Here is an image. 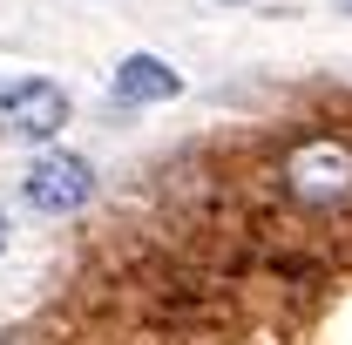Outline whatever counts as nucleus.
I'll use <instances>...</instances> for the list:
<instances>
[{
    "instance_id": "f257e3e1",
    "label": "nucleus",
    "mask_w": 352,
    "mask_h": 345,
    "mask_svg": "<svg viewBox=\"0 0 352 345\" xmlns=\"http://www.w3.org/2000/svg\"><path fill=\"white\" fill-rule=\"evenodd\" d=\"M278 190L298 210H346L352 203V135L339 129H305L278 149Z\"/></svg>"
},
{
    "instance_id": "f03ea898",
    "label": "nucleus",
    "mask_w": 352,
    "mask_h": 345,
    "mask_svg": "<svg viewBox=\"0 0 352 345\" xmlns=\"http://www.w3.org/2000/svg\"><path fill=\"white\" fill-rule=\"evenodd\" d=\"M21 203L34 216H75L95 203V163L68 156V149H41L28 170H21Z\"/></svg>"
},
{
    "instance_id": "7ed1b4c3",
    "label": "nucleus",
    "mask_w": 352,
    "mask_h": 345,
    "mask_svg": "<svg viewBox=\"0 0 352 345\" xmlns=\"http://www.w3.org/2000/svg\"><path fill=\"white\" fill-rule=\"evenodd\" d=\"M68 129V88L47 75H21L14 88H0V135L7 142H54Z\"/></svg>"
},
{
    "instance_id": "20e7f679",
    "label": "nucleus",
    "mask_w": 352,
    "mask_h": 345,
    "mask_svg": "<svg viewBox=\"0 0 352 345\" xmlns=\"http://www.w3.org/2000/svg\"><path fill=\"white\" fill-rule=\"evenodd\" d=\"M109 88H116V102H129V109H156V102H176V95H183V75H176L163 54H122L116 75H109Z\"/></svg>"
},
{
    "instance_id": "39448f33",
    "label": "nucleus",
    "mask_w": 352,
    "mask_h": 345,
    "mask_svg": "<svg viewBox=\"0 0 352 345\" xmlns=\"http://www.w3.org/2000/svg\"><path fill=\"white\" fill-rule=\"evenodd\" d=\"M7 244H14V216L0 210V258H7Z\"/></svg>"
},
{
    "instance_id": "423d86ee",
    "label": "nucleus",
    "mask_w": 352,
    "mask_h": 345,
    "mask_svg": "<svg viewBox=\"0 0 352 345\" xmlns=\"http://www.w3.org/2000/svg\"><path fill=\"white\" fill-rule=\"evenodd\" d=\"M217 7H251V0H217Z\"/></svg>"
},
{
    "instance_id": "0eeeda50",
    "label": "nucleus",
    "mask_w": 352,
    "mask_h": 345,
    "mask_svg": "<svg viewBox=\"0 0 352 345\" xmlns=\"http://www.w3.org/2000/svg\"><path fill=\"white\" fill-rule=\"evenodd\" d=\"M332 7H339V14H352V0H332Z\"/></svg>"
}]
</instances>
